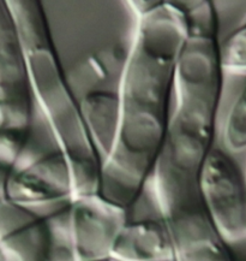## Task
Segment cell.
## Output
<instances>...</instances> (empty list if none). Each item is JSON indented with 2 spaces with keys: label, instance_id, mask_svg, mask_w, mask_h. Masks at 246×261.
Returning <instances> with one entry per match:
<instances>
[{
  "label": "cell",
  "instance_id": "277c9868",
  "mask_svg": "<svg viewBox=\"0 0 246 261\" xmlns=\"http://www.w3.org/2000/svg\"><path fill=\"white\" fill-rule=\"evenodd\" d=\"M174 261H235L209 216L198 184L154 187Z\"/></svg>",
  "mask_w": 246,
  "mask_h": 261
},
{
  "label": "cell",
  "instance_id": "ba28073f",
  "mask_svg": "<svg viewBox=\"0 0 246 261\" xmlns=\"http://www.w3.org/2000/svg\"><path fill=\"white\" fill-rule=\"evenodd\" d=\"M13 164L0 156V248L16 261H54L55 242L47 214L12 201L8 179Z\"/></svg>",
  "mask_w": 246,
  "mask_h": 261
},
{
  "label": "cell",
  "instance_id": "8992f818",
  "mask_svg": "<svg viewBox=\"0 0 246 261\" xmlns=\"http://www.w3.org/2000/svg\"><path fill=\"white\" fill-rule=\"evenodd\" d=\"M0 107L5 118L0 147L22 158L30 136L34 99L22 41L6 0H0Z\"/></svg>",
  "mask_w": 246,
  "mask_h": 261
},
{
  "label": "cell",
  "instance_id": "e0dca14e",
  "mask_svg": "<svg viewBox=\"0 0 246 261\" xmlns=\"http://www.w3.org/2000/svg\"><path fill=\"white\" fill-rule=\"evenodd\" d=\"M111 261H114V260H111ZM169 261H174V260H169Z\"/></svg>",
  "mask_w": 246,
  "mask_h": 261
},
{
  "label": "cell",
  "instance_id": "2e32d148",
  "mask_svg": "<svg viewBox=\"0 0 246 261\" xmlns=\"http://www.w3.org/2000/svg\"><path fill=\"white\" fill-rule=\"evenodd\" d=\"M242 24H246V15H245V17H244V19H242Z\"/></svg>",
  "mask_w": 246,
  "mask_h": 261
},
{
  "label": "cell",
  "instance_id": "ac0fdd59",
  "mask_svg": "<svg viewBox=\"0 0 246 261\" xmlns=\"http://www.w3.org/2000/svg\"><path fill=\"white\" fill-rule=\"evenodd\" d=\"M108 261H111V260H108Z\"/></svg>",
  "mask_w": 246,
  "mask_h": 261
},
{
  "label": "cell",
  "instance_id": "30bf717a",
  "mask_svg": "<svg viewBox=\"0 0 246 261\" xmlns=\"http://www.w3.org/2000/svg\"><path fill=\"white\" fill-rule=\"evenodd\" d=\"M111 260H174L171 236L162 219L128 220L113 243Z\"/></svg>",
  "mask_w": 246,
  "mask_h": 261
},
{
  "label": "cell",
  "instance_id": "52a82bcc",
  "mask_svg": "<svg viewBox=\"0 0 246 261\" xmlns=\"http://www.w3.org/2000/svg\"><path fill=\"white\" fill-rule=\"evenodd\" d=\"M199 189L209 216L228 244L246 240V180L231 156L212 149L202 167Z\"/></svg>",
  "mask_w": 246,
  "mask_h": 261
},
{
  "label": "cell",
  "instance_id": "4fadbf2b",
  "mask_svg": "<svg viewBox=\"0 0 246 261\" xmlns=\"http://www.w3.org/2000/svg\"><path fill=\"white\" fill-rule=\"evenodd\" d=\"M222 143L226 150L231 153L246 149V83L226 115L222 126Z\"/></svg>",
  "mask_w": 246,
  "mask_h": 261
},
{
  "label": "cell",
  "instance_id": "6da1fadb",
  "mask_svg": "<svg viewBox=\"0 0 246 261\" xmlns=\"http://www.w3.org/2000/svg\"><path fill=\"white\" fill-rule=\"evenodd\" d=\"M186 34L180 2L136 17L118 86L119 129L102 163L99 195L129 211L151 178L172 116L174 66Z\"/></svg>",
  "mask_w": 246,
  "mask_h": 261
},
{
  "label": "cell",
  "instance_id": "8fae6325",
  "mask_svg": "<svg viewBox=\"0 0 246 261\" xmlns=\"http://www.w3.org/2000/svg\"><path fill=\"white\" fill-rule=\"evenodd\" d=\"M79 110L93 146L104 163L112 152L119 129L118 89L93 90L78 99Z\"/></svg>",
  "mask_w": 246,
  "mask_h": 261
},
{
  "label": "cell",
  "instance_id": "9c48e42d",
  "mask_svg": "<svg viewBox=\"0 0 246 261\" xmlns=\"http://www.w3.org/2000/svg\"><path fill=\"white\" fill-rule=\"evenodd\" d=\"M6 190L12 201L35 210L70 201L74 187L68 160L56 149L13 167Z\"/></svg>",
  "mask_w": 246,
  "mask_h": 261
},
{
  "label": "cell",
  "instance_id": "5bb4252c",
  "mask_svg": "<svg viewBox=\"0 0 246 261\" xmlns=\"http://www.w3.org/2000/svg\"><path fill=\"white\" fill-rule=\"evenodd\" d=\"M220 60L224 72H246V24L220 42Z\"/></svg>",
  "mask_w": 246,
  "mask_h": 261
},
{
  "label": "cell",
  "instance_id": "7c38bea8",
  "mask_svg": "<svg viewBox=\"0 0 246 261\" xmlns=\"http://www.w3.org/2000/svg\"><path fill=\"white\" fill-rule=\"evenodd\" d=\"M129 47L109 45L89 53L66 73L70 88L79 99L93 90H102L105 85L119 83L128 58Z\"/></svg>",
  "mask_w": 246,
  "mask_h": 261
},
{
  "label": "cell",
  "instance_id": "5b68a950",
  "mask_svg": "<svg viewBox=\"0 0 246 261\" xmlns=\"http://www.w3.org/2000/svg\"><path fill=\"white\" fill-rule=\"evenodd\" d=\"M47 218L56 249L68 252L71 261H108L128 211L95 195L59 203Z\"/></svg>",
  "mask_w": 246,
  "mask_h": 261
},
{
  "label": "cell",
  "instance_id": "9a60e30c",
  "mask_svg": "<svg viewBox=\"0 0 246 261\" xmlns=\"http://www.w3.org/2000/svg\"><path fill=\"white\" fill-rule=\"evenodd\" d=\"M0 261H16V260L13 259L8 252H5L4 249L0 248Z\"/></svg>",
  "mask_w": 246,
  "mask_h": 261
},
{
  "label": "cell",
  "instance_id": "3957f363",
  "mask_svg": "<svg viewBox=\"0 0 246 261\" xmlns=\"http://www.w3.org/2000/svg\"><path fill=\"white\" fill-rule=\"evenodd\" d=\"M222 92L174 96L175 106L150 180L197 183L212 149Z\"/></svg>",
  "mask_w": 246,
  "mask_h": 261
},
{
  "label": "cell",
  "instance_id": "7a4b0ae2",
  "mask_svg": "<svg viewBox=\"0 0 246 261\" xmlns=\"http://www.w3.org/2000/svg\"><path fill=\"white\" fill-rule=\"evenodd\" d=\"M8 5L25 55L33 99L51 129L58 150L68 160L74 187L72 199L99 195L101 159L58 58L42 3L8 0Z\"/></svg>",
  "mask_w": 246,
  "mask_h": 261
}]
</instances>
